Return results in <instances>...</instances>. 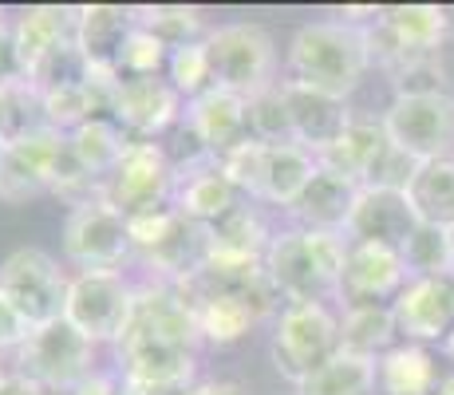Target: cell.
Here are the masks:
<instances>
[{
	"instance_id": "obj_19",
	"label": "cell",
	"mask_w": 454,
	"mask_h": 395,
	"mask_svg": "<svg viewBox=\"0 0 454 395\" xmlns=\"http://www.w3.org/2000/svg\"><path fill=\"white\" fill-rule=\"evenodd\" d=\"M127 332H146V336H159L186 348L202 344V332H198L194 309L186 304V296L178 293L174 280H159V277H146L143 285H135V316H130Z\"/></svg>"
},
{
	"instance_id": "obj_4",
	"label": "cell",
	"mask_w": 454,
	"mask_h": 395,
	"mask_svg": "<svg viewBox=\"0 0 454 395\" xmlns=\"http://www.w3.org/2000/svg\"><path fill=\"white\" fill-rule=\"evenodd\" d=\"M209 64H214V87L233 91L241 99H253L277 79V43L261 24L233 20L209 28Z\"/></svg>"
},
{
	"instance_id": "obj_36",
	"label": "cell",
	"mask_w": 454,
	"mask_h": 395,
	"mask_svg": "<svg viewBox=\"0 0 454 395\" xmlns=\"http://www.w3.org/2000/svg\"><path fill=\"white\" fill-rule=\"evenodd\" d=\"M407 273L411 277H450L454 273V253H450V230L419 222L415 233L407 237L403 249Z\"/></svg>"
},
{
	"instance_id": "obj_42",
	"label": "cell",
	"mask_w": 454,
	"mask_h": 395,
	"mask_svg": "<svg viewBox=\"0 0 454 395\" xmlns=\"http://www.w3.org/2000/svg\"><path fill=\"white\" fill-rule=\"evenodd\" d=\"M24 59H20V48H16V32L8 20H0V87L12 83V79H24Z\"/></svg>"
},
{
	"instance_id": "obj_3",
	"label": "cell",
	"mask_w": 454,
	"mask_h": 395,
	"mask_svg": "<svg viewBox=\"0 0 454 395\" xmlns=\"http://www.w3.org/2000/svg\"><path fill=\"white\" fill-rule=\"evenodd\" d=\"M340 356V309L332 304L289 301L277 312L273 328V367L277 375L293 383H304L312 372Z\"/></svg>"
},
{
	"instance_id": "obj_12",
	"label": "cell",
	"mask_w": 454,
	"mask_h": 395,
	"mask_svg": "<svg viewBox=\"0 0 454 395\" xmlns=\"http://www.w3.org/2000/svg\"><path fill=\"white\" fill-rule=\"evenodd\" d=\"M135 316V285L123 273H75L67 288L64 320L75 324L91 344H119Z\"/></svg>"
},
{
	"instance_id": "obj_16",
	"label": "cell",
	"mask_w": 454,
	"mask_h": 395,
	"mask_svg": "<svg viewBox=\"0 0 454 395\" xmlns=\"http://www.w3.org/2000/svg\"><path fill=\"white\" fill-rule=\"evenodd\" d=\"M186 115V99L166 75H143V79H123L119 75V95H115V119L130 138H159L174 122Z\"/></svg>"
},
{
	"instance_id": "obj_7",
	"label": "cell",
	"mask_w": 454,
	"mask_h": 395,
	"mask_svg": "<svg viewBox=\"0 0 454 395\" xmlns=\"http://www.w3.org/2000/svg\"><path fill=\"white\" fill-rule=\"evenodd\" d=\"M178 186V162L162 151V143L151 138H130L115 170L103 178V201L115 206L123 217H135L143 209H159L174 201Z\"/></svg>"
},
{
	"instance_id": "obj_18",
	"label": "cell",
	"mask_w": 454,
	"mask_h": 395,
	"mask_svg": "<svg viewBox=\"0 0 454 395\" xmlns=\"http://www.w3.org/2000/svg\"><path fill=\"white\" fill-rule=\"evenodd\" d=\"M238 201H246L238 186L230 182V174L222 170V158L214 154H194L186 162H178V186H174V209L186 214L198 225H214L217 217H225Z\"/></svg>"
},
{
	"instance_id": "obj_13",
	"label": "cell",
	"mask_w": 454,
	"mask_h": 395,
	"mask_svg": "<svg viewBox=\"0 0 454 395\" xmlns=\"http://www.w3.org/2000/svg\"><path fill=\"white\" fill-rule=\"evenodd\" d=\"M64 158H67V135L51 127L4 146V158H0V201L24 206V201L40 194H51Z\"/></svg>"
},
{
	"instance_id": "obj_26",
	"label": "cell",
	"mask_w": 454,
	"mask_h": 395,
	"mask_svg": "<svg viewBox=\"0 0 454 395\" xmlns=\"http://www.w3.org/2000/svg\"><path fill=\"white\" fill-rule=\"evenodd\" d=\"M356 194L360 186H352L348 178L317 166L312 182L304 186V194L293 201V222L301 230H325V233H344L348 230V217H352V206H356Z\"/></svg>"
},
{
	"instance_id": "obj_5",
	"label": "cell",
	"mask_w": 454,
	"mask_h": 395,
	"mask_svg": "<svg viewBox=\"0 0 454 395\" xmlns=\"http://www.w3.org/2000/svg\"><path fill=\"white\" fill-rule=\"evenodd\" d=\"M67 288H72V277L59 269V261L51 257V253L36 249V245L12 249L0 261V296H4L32 328L64 320Z\"/></svg>"
},
{
	"instance_id": "obj_21",
	"label": "cell",
	"mask_w": 454,
	"mask_h": 395,
	"mask_svg": "<svg viewBox=\"0 0 454 395\" xmlns=\"http://www.w3.org/2000/svg\"><path fill=\"white\" fill-rule=\"evenodd\" d=\"M281 87H285V103H289L293 138L312 154H320L325 146L336 143L356 115V111L348 107V99L325 95V91H317V87H304V83H296V79H281Z\"/></svg>"
},
{
	"instance_id": "obj_33",
	"label": "cell",
	"mask_w": 454,
	"mask_h": 395,
	"mask_svg": "<svg viewBox=\"0 0 454 395\" xmlns=\"http://www.w3.org/2000/svg\"><path fill=\"white\" fill-rule=\"evenodd\" d=\"M40 130H48V107H43L40 87L28 75L0 87V143L12 146Z\"/></svg>"
},
{
	"instance_id": "obj_20",
	"label": "cell",
	"mask_w": 454,
	"mask_h": 395,
	"mask_svg": "<svg viewBox=\"0 0 454 395\" xmlns=\"http://www.w3.org/2000/svg\"><path fill=\"white\" fill-rule=\"evenodd\" d=\"M419 214L407 201V190H383V186H360L348 217V241H372V245H391L403 249L407 237L415 233Z\"/></svg>"
},
{
	"instance_id": "obj_29",
	"label": "cell",
	"mask_w": 454,
	"mask_h": 395,
	"mask_svg": "<svg viewBox=\"0 0 454 395\" xmlns=\"http://www.w3.org/2000/svg\"><path fill=\"white\" fill-rule=\"evenodd\" d=\"M178 293L186 296V304L194 309L198 332H202L206 344H233L241 340L249 328H257L265 316H261L253 304L238 301V296H222V293H198V288H182Z\"/></svg>"
},
{
	"instance_id": "obj_27",
	"label": "cell",
	"mask_w": 454,
	"mask_h": 395,
	"mask_svg": "<svg viewBox=\"0 0 454 395\" xmlns=\"http://www.w3.org/2000/svg\"><path fill=\"white\" fill-rule=\"evenodd\" d=\"M209 233V257L222 261H265L269 245H273V230L265 222V209L257 201H238L225 217L206 225Z\"/></svg>"
},
{
	"instance_id": "obj_23",
	"label": "cell",
	"mask_w": 454,
	"mask_h": 395,
	"mask_svg": "<svg viewBox=\"0 0 454 395\" xmlns=\"http://www.w3.org/2000/svg\"><path fill=\"white\" fill-rule=\"evenodd\" d=\"M387 146H391V138H387V130H383V119L352 115L344 135L332 146H325V151L317 154V162L325 166V170L340 174V178H348L352 186H368L372 170L380 166V158L387 154Z\"/></svg>"
},
{
	"instance_id": "obj_32",
	"label": "cell",
	"mask_w": 454,
	"mask_h": 395,
	"mask_svg": "<svg viewBox=\"0 0 454 395\" xmlns=\"http://www.w3.org/2000/svg\"><path fill=\"white\" fill-rule=\"evenodd\" d=\"M127 143H130V135L115 119H87L83 127H75L72 135H67V151H72V158L99 186H103V178L115 170L119 158H123Z\"/></svg>"
},
{
	"instance_id": "obj_10",
	"label": "cell",
	"mask_w": 454,
	"mask_h": 395,
	"mask_svg": "<svg viewBox=\"0 0 454 395\" xmlns=\"http://www.w3.org/2000/svg\"><path fill=\"white\" fill-rule=\"evenodd\" d=\"M383 130L415 162L454 154V91L434 95H391L383 111Z\"/></svg>"
},
{
	"instance_id": "obj_28",
	"label": "cell",
	"mask_w": 454,
	"mask_h": 395,
	"mask_svg": "<svg viewBox=\"0 0 454 395\" xmlns=\"http://www.w3.org/2000/svg\"><path fill=\"white\" fill-rule=\"evenodd\" d=\"M399 344V328L391 304H352L340 309V352L380 364Z\"/></svg>"
},
{
	"instance_id": "obj_43",
	"label": "cell",
	"mask_w": 454,
	"mask_h": 395,
	"mask_svg": "<svg viewBox=\"0 0 454 395\" xmlns=\"http://www.w3.org/2000/svg\"><path fill=\"white\" fill-rule=\"evenodd\" d=\"M28 332H32V324L0 296V352H16L28 340Z\"/></svg>"
},
{
	"instance_id": "obj_24",
	"label": "cell",
	"mask_w": 454,
	"mask_h": 395,
	"mask_svg": "<svg viewBox=\"0 0 454 395\" xmlns=\"http://www.w3.org/2000/svg\"><path fill=\"white\" fill-rule=\"evenodd\" d=\"M135 32V8L123 4H83L75 8V43L95 72H115L127 36Z\"/></svg>"
},
{
	"instance_id": "obj_1",
	"label": "cell",
	"mask_w": 454,
	"mask_h": 395,
	"mask_svg": "<svg viewBox=\"0 0 454 395\" xmlns=\"http://www.w3.org/2000/svg\"><path fill=\"white\" fill-rule=\"evenodd\" d=\"M372 59V43H368V28L348 20H312L301 24L289 40V79L304 87H317L325 95L348 99L356 87L364 83Z\"/></svg>"
},
{
	"instance_id": "obj_34",
	"label": "cell",
	"mask_w": 454,
	"mask_h": 395,
	"mask_svg": "<svg viewBox=\"0 0 454 395\" xmlns=\"http://www.w3.org/2000/svg\"><path fill=\"white\" fill-rule=\"evenodd\" d=\"M296 395H375V364L340 352L304 383H296Z\"/></svg>"
},
{
	"instance_id": "obj_35",
	"label": "cell",
	"mask_w": 454,
	"mask_h": 395,
	"mask_svg": "<svg viewBox=\"0 0 454 395\" xmlns=\"http://www.w3.org/2000/svg\"><path fill=\"white\" fill-rule=\"evenodd\" d=\"M135 24L151 28L154 36L166 40L170 48L209 36L206 12L202 8H194V4H143V8H135Z\"/></svg>"
},
{
	"instance_id": "obj_22",
	"label": "cell",
	"mask_w": 454,
	"mask_h": 395,
	"mask_svg": "<svg viewBox=\"0 0 454 395\" xmlns=\"http://www.w3.org/2000/svg\"><path fill=\"white\" fill-rule=\"evenodd\" d=\"M317 154L304 151L301 143H261V162H257V182H253L249 201L257 206H285L304 194V186L317 174Z\"/></svg>"
},
{
	"instance_id": "obj_30",
	"label": "cell",
	"mask_w": 454,
	"mask_h": 395,
	"mask_svg": "<svg viewBox=\"0 0 454 395\" xmlns=\"http://www.w3.org/2000/svg\"><path fill=\"white\" fill-rule=\"evenodd\" d=\"M12 32H16V48H20V59H24V72H32L48 51L75 40V8L32 4L12 20Z\"/></svg>"
},
{
	"instance_id": "obj_46",
	"label": "cell",
	"mask_w": 454,
	"mask_h": 395,
	"mask_svg": "<svg viewBox=\"0 0 454 395\" xmlns=\"http://www.w3.org/2000/svg\"><path fill=\"white\" fill-rule=\"evenodd\" d=\"M186 395H246V388L233 380H198Z\"/></svg>"
},
{
	"instance_id": "obj_31",
	"label": "cell",
	"mask_w": 454,
	"mask_h": 395,
	"mask_svg": "<svg viewBox=\"0 0 454 395\" xmlns=\"http://www.w3.org/2000/svg\"><path fill=\"white\" fill-rule=\"evenodd\" d=\"M407 201L415 206L419 222L454 230V154L419 162L407 182Z\"/></svg>"
},
{
	"instance_id": "obj_45",
	"label": "cell",
	"mask_w": 454,
	"mask_h": 395,
	"mask_svg": "<svg viewBox=\"0 0 454 395\" xmlns=\"http://www.w3.org/2000/svg\"><path fill=\"white\" fill-rule=\"evenodd\" d=\"M0 395H43V388L20 372H0Z\"/></svg>"
},
{
	"instance_id": "obj_2",
	"label": "cell",
	"mask_w": 454,
	"mask_h": 395,
	"mask_svg": "<svg viewBox=\"0 0 454 395\" xmlns=\"http://www.w3.org/2000/svg\"><path fill=\"white\" fill-rule=\"evenodd\" d=\"M348 261V237L325 233V230H281L265 253V269L273 285L281 288L285 304L309 301V304H332L340 301V277Z\"/></svg>"
},
{
	"instance_id": "obj_48",
	"label": "cell",
	"mask_w": 454,
	"mask_h": 395,
	"mask_svg": "<svg viewBox=\"0 0 454 395\" xmlns=\"http://www.w3.org/2000/svg\"><path fill=\"white\" fill-rule=\"evenodd\" d=\"M450 253H454V230H450Z\"/></svg>"
},
{
	"instance_id": "obj_9",
	"label": "cell",
	"mask_w": 454,
	"mask_h": 395,
	"mask_svg": "<svg viewBox=\"0 0 454 395\" xmlns=\"http://www.w3.org/2000/svg\"><path fill=\"white\" fill-rule=\"evenodd\" d=\"M64 257L80 273H119L135 257L127 217L103 198L72 206L64 217Z\"/></svg>"
},
{
	"instance_id": "obj_15",
	"label": "cell",
	"mask_w": 454,
	"mask_h": 395,
	"mask_svg": "<svg viewBox=\"0 0 454 395\" xmlns=\"http://www.w3.org/2000/svg\"><path fill=\"white\" fill-rule=\"evenodd\" d=\"M391 316L403 344H442L454 332V285L450 277H411L391 301Z\"/></svg>"
},
{
	"instance_id": "obj_51",
	"label": "cell",
	"mask_w": 454,
	"mask_h": 395,
	"mask_svg": "<svg viewBox=\"0 0 454 395\" xmlns=\"http://www.w3.org/2000/svg\"><path fill=\"white\" fill-rule=\"evenodd\" d=\"M0 20H4V12H0Z\"/></svg>"
},
{
	"instance_id": "obj_25",
	"label": "cell",
	"mask_w": 454,
	"mask_h": 395,
	"mask_svg": "<svg viewBox=\"0 0 454 395\" xmlns=\"http://www.w3.org/2000/svg\"><path fill=\"white\" fill-rule=\"evenodd\" d=\"M442 383H447L442 359L427 344H395L375 364L380 395H439Z\"/></svg>"
},
{
	"instance_id": "obj_38",
	"label": "cell",
	"mask_w": 454,
	"mask_h": 395,
	"mask_svg": "<svg viewBox=\"0 0 454 395\" xmlns=\"http://www.w3.org/2000/svg\"><path fill=\"white\" fill-rule=\"evenodd\" d=\"M28 79L43 95H51V91H64V87H83L87 79H91V64H87V56L80 51V43L67 40V43H59L56 51H48L28 72Z\"/></svg>"
},
{
	"instance_id": "obj_49",
	"label": "cell",
	"mask_w": 454,
	"mask_h": 395,
	"mask_svg": "<svg viewBox=\"0 0 454 395\" xmlns=\"http://www.w3.org/2000/svg\"><path fill=\"white\" fill-rule=\"evenodd\" d=\"M0 158H4V143H0Z\"/></svg>"
},
{
	"instance_id": "obj_6",
	"label": "cell",
	"mask_w": 454,
	"mask_h": 395,
	"mask_svg": "<svg viewBox=\"0 0 454 395\" xmlns=\"http://www.w3.org/2000/svg\"><path fill=\"white\" fill-rule=\"evenodd\" d=\"M12 359L16 372L40 383L43 391H75L83 380L95 375V344L67 320L32 328L28 340L12 352Z\"/></svg>"
},
{
	"instance_id": "obj_17",
	"label": "cell",
	"mask_w": 454,
	"mask_h": 395,
	"mask_svg": "<svg viewBox=\"0 0 454 395\" xmlns=\"http://www.w3.org/2000/svg\"><path fill=\"white\" fill-rule=\"evenodd\" d=\"M182 127L194 138L198 151L225 158L230 151H238L241 143H249V99L233 91H222V87H209L206 95L186 103V115H182Z\"/></svg>"
},
{
	"instance_id": "obj_14",
	"label": "cell",
	"mask_w": 454,
	"mask_h": 395,
	"mask_svg": "<svg viewBox=\"0 0 454 395\" xmlns=\"http://www.w3.org/2000/svg\"><path fill=\"white\" fill-rule=\"evenodd\" d=\"M411 280L407 261L391 245L372 241H348L344 277H340V301L336 309H352V304H391L403 285Z\"/></svg>"
},
{
	"instance_id": "obj_37",
	"label": "cell",
	"mask_w": 454,
	"mask_h": 395,
	"mask_svg": "<svg viewBox=\"0 0 454 395\" xmlns=\"http://www.w3.org/2000/svg\"><path fill=\"white\" fill-rule=\"evenodd\" d=\"M166 79L178 87L182 99H198L214 87V64H209V43L194 40V43H178L170 48V64H166Z\"/></svg>"
},
{
	"instance_id": "obj_50",
	"label": "cell",
	"mask_w": 454,
	"mask_h": 395,
	"mask_svg": "<svg viewBox=\"0 0 454 395\" xmlns=\"http://www.w3.org/2000/svg\"><path fill=\"white\" fill-rule=\"evenodd\" d=\"M450 285H454V273H450Z\"/></svg>"
},
{
	"instance_id": "obj_47",
	"label": "cell",
	"mask_w": 454,
	"mask_h": 395,
	"mask_svg": "<svg viewBox=\"0 0 454 395\" xmlns=\"http://www.w3.org/2000/svg\"><path fill=\"white\" fill-rule=\"evenodd\" d=\"M439 352H442V359H447V364H454V332L439 344Z\"/></svg>"
},
{
	"instance_id": "obj_11",
	"label": "cell",
	"mask_w": 454,
	"mask_h": 395,
	"mask_svg": "<svg viewBox=\"0 0 454 395\" xmlns=\"http://www.w3.org/2000/svg\"><path fill=\"white\" fill-rule=\"evenodd\" d=\"M447 36H450V16H447V8H439V4L383 8L380 20L368 28L372 59L383 67V72L407 64V59L439 56Z\"/></svg>"
},
{
	"instance_id": "obj_44",
	"label": "cell",
	"mask_w": 454,
	"mask_h": 395,
	"mask_svg": "<svg viewBox=\"0 0 454 395\" xmlns=\"http://www.w3.org/2000/svg\"><path fill=\"white\" fill-rule=\"evenodd\" d=\"M72 395H123V388H119V375H103V372H95L91 380H83Z\"/></svg>"
},
{
	"instance_id": "obj_40",
	"label": "cell",
	"mask_w": 454,
	"mask_h": 395,
	"mask_svg": "<svg viewBox=\"0 0 454 395\" xmlns=\"http://www.w3.org/2000/svg\"><path fill=\"white\" fill-rule=\"evenodd\" d=\"M170 64V43L159 40L151 28L135 24V32L127 36V48L119 56V75L123 79H143V75H162Z\"/></svg>"
},
{
	"instance_id": "obj_41",
	"label": "cell",
	"mask_w": 454,
	"mask_h": 395,
	"mask_svg": "<svg viewBox=\"0 0 454 395\" xmlns=\"http://www.w3.org/2000/svg\"><path fill=\"white\" fill-rule=\"evenodd\" d=\"M391 91L395 95H434V91H450L447 83V67L439 56H423V59H407V64L391 67Z\"/></svg>"
},
{
	"instance_id": "obj_8",
	"label": "cell",
	"mask_w": 454,
	"mask_h": 395,
	"mask_svg": "<svg viewBox=\"0 0 454 395\" xmlns=\"http://www.w3.org/2000/svg\"><path fill=\"white\" fill-rule=\"evenodd\" d=\"M115 356L123 388L146 395H186L198 383V348L170 344L146 332H123Z\"/></svg>"
},
{
	"instance_id": "obj_39",
	"label": "cell",
	"mask_w": 454,
	"mask_h": 395,
	"mask_svg": "<svg viewBox=\"0 0 454 395\" xmlns=\"http://www.w3.org/2000/svg\"><path fill=\"white\" fill-rule=\"evenodd\" d=\"M249 130L257 143H296L293 138V119L289 103H285V87L273 83L261 95L249 99Z\"/></svg>"
}]
</instances>
